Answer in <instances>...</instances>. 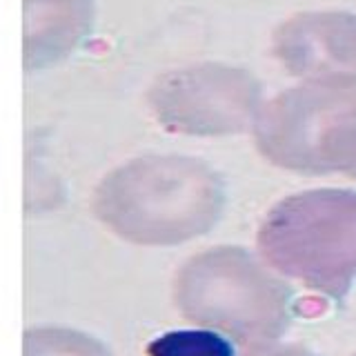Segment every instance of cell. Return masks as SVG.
<instances>
[{
	"instance_id": "cell-10",
	"label": "cell",
	"mask_w": 356,
	"mask_h": 356,
	"mask_svg": "<svg viewBox=\"0 0 356 356\" xmlns=\"http://www.w3.org/2000/svg\"><path fill=\"white\" fill-rule=\"evenodd\" d=\"M248 356H316L314 352H309L298 345H287V348H267V350H254Z\"/></svg>"
},
{
	"instance_id": "cell-9",
	"label": "cell",
	"mask_w": 356,
	"mask_h": 356,
	"mask_svg": "<svg viewBox=\"0 0 356 356\" xmlns=\"http://www.w3.org/2000/svg\"><path fill=\"white\" fill-rule=\"evenodd\" d=\"M25 356H109V352L87 334L44 327L25 334Z\"/></svg>"
},
{
	"instance_id": "cell-4",
	"label": "cell",
	"mask_w": 356,
	"mask_h": 356,
	"mask_svg": "<svg viewBox=\"0 0 356 356\" xmlns=\"http://www.w3.org/2000/svg\"><path fill=\"white\" fill-rule=\"evenodd\" d=\"M176 305L198 325L265 343L292 321V292L241 248L198 254L176 276Z\"/></svg>"
},
{
	"instance_id": "cell-3",
	"label": "cell",
	"mask_w": 356,
	"mask_h": 356,
	"mask_svg": "<svg viewBox=\"0 0 356 356\" xmlns=\"http://www.w3.org/2000/svg\"><path fill=\"white\" fill-rule=\"evenodd\" d=\"M254 122L256 143L274 165L356 178V76L309 78L263 105Z\"/></svg>"
},
{
	"instance_id": "cell-1",
	"label": "cell",
	"mask_w": 356,
	"mask_h": 356,
	"mask_svg": "<svg viewBox=\"0 0 356 356\" xmlns=\"http://www.w3.org/2000/svg\"><path fill=\"white\" fill-rule=\"evenodd\" d=\"M222 203V181L209 165L183 156H149L105 176L94 207L122 238L174 245L211 229Z\"/></svg>"
},
{
	"instance_id": "cell-2",
	"label": "cell",
	"mask_w": 356,
	"mask_h": 356,
	"mask_svg": "<svg viewBox=\"0 0 356 356\" xmlns=\"http://www.w3.org/2000/svg\"><path fill=\"white\" fill-rule=\"evenodd\" d=\"M259 248L281 274L343 300L356 278V192L312 189L281 200L263 220Z\"/></svg>"
},
{
	"instance_id": "cell-7",
	"label": "cell",
	"mask_w": 356,
	"mask_h": 356,
	"mask_svg": "<svg viewBox=\"0 0 356 356\" xmlns=\"http://www.w3.org/2000/svg\"><path fill=\"white\" fill-rule=\"evenodd\" d=\"M92 0H25V67L42 70L92 31Z\"/></svg>"
},
{
	"instance_id": "cell-5",
	"label": "cell",
	"mask_w": 356,
	"mask_h": 356,
	"mask_svg": "<svg viewBox=\"0 0 356 356\" xmlns=\"http://www.w3.org/2000/svg\"><path fill=\"white\" fill-rule=\"evenodd\" d=\"M149 105L172 131L236 134L259 116L261 87L245 70L207 63L163 76L152 87Z\"/></svg>"
},
{
	"instance_id": "cell-8",
	"label": "cell",
	"mask_w": 356,
	"mask_h": 356,
	"mask_svg": "<svg viewBox=\"0 0 356 356\" xmlns=\"http://www.w3.org/2000/svg\"><path fill=\"white\" fill-rule=\"evenodd\" d=\"M149 356H234V345L214 330H176L147 345Z\"/></svg>"
},
{
	"instance_id": "cell-6",
	"label": "cell",
	"mask_w": 356,
	"mask_h": 356,
	"mask_svg": "<svg viewBox=\"0 0 356 356\" xmlns=\"http://www.w3.org/2000/svg\"><path fill=\"white\" fill-rule=\"evenodd\" d=\"M274 54L296 76L356 74V16L348 11L300 14L274 33Z\"/></svg>"
}]
</instances>
